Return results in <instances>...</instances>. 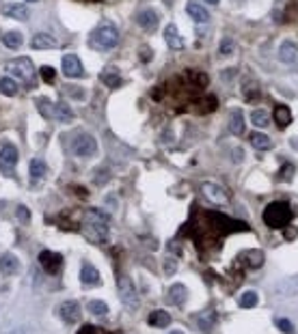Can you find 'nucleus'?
I'll return each instance as SVG.
<instances>
[{
    "instance_id": "f257e3e1",
    "label": "nucleus",
    "mask_w": 298,
    "mask_h": 334,
    "mask_svg": "<svg viewBox=\"0 0 298 334\" xmlns=\"http://www.w3.org/2000/svg\"><path fill=\"white\" fill-rule=\"evenodd\" d=\"M201 216H203V218H201L203 229H199V233L207 231L205 246H207V244H219L221 239H225V235H229V233L249 231L247 222L233 220V218H229V216H223V214H216V211H203Z\"/></svg>"
},
{
    "instance_id": "f03ea898",
    "label": "nucleus",
    "mask_w": 298,
    "mask_h": 334,
    "mask_svg": "<svg viewBox=\"0 0 298 334\" xmlns=\"http://www.w3.org/2000/svg\"><path fill=\"white\" fill-rule=\"evenodd\" d=\"M83 231L89 241L93 244H102L108 239V216L99 209H89L85 214V222H83Z\"/></svg>"
},
{
    "instance_id": "7ed1b4c3",
    "label": "nucleus",
    "mask_w": 298,
    "mask_h": 334,
    "mask_svg": "<svg viewBox=\"0 0 298 334\" xmlns=\"http://www.w3.org/2000/svg\"><path fill=\"white\" fill-rule=\"evenodd\" d=\"M119 43V31L111 24H102L89 35V46L99 52H108Z\"/></svg>"
},
{
    "instance_id": "20e7f679",
    "label": "nucleus",
    "mask_w": 298,
    "mask_h": 334,
    "mask_svg": "<svg viewBox=\"0 0 298 334\" xmlns=\"http://www.w3.org/2000/svg\"><path fill=\"white\" fill-rule=\"evenodd\" d=\"M294 214H292V207L283 203V201H277V203H270L266 209H264V222L273 229H283L292 222Z\"/></svg>"
},
{
    "instance_id": "39448f33",
    "label": "nucleus",
    "mask_w": 298,
    "mask_h": 334,
    "mask_svg": "<svg viewBox=\"0 0 298 334\" xmlns=\"http://www.w3.org/2000/svg\"><path fill=\"white\" fill-rule=\"evenodd\" d=\"M7 71L11 74L13 78L17 80H22V82L26 86H31L33 84V78H35V69H33V63L26 58V56H20V58H15L11 63H7Z\"/></svg>"
},
{
    "instance_id": "423d86ee",
    "label": "nucleus",
    "mask_w": 298,
    "mask_h": 334,
    "mask_svg": "<svg viewBox=\"0 0 298 334\" xmlns=\"http://www.w3.org/2000/svg\"><path fill=\"white\" fill-rule=\"evenodd\" d=\"M117 289H119V297L125 304V309L137 311L139 309V295H137V287L132 285L128 276H119L117 278Z\"/></svg>"
},
{
    "instance_id": "0eeeda50",
    "label": "nucleus",
    "mask_w": 298,
    "mask_h": 334,
    "mask_svg": "<svg viewBox=\"0 0 298 334\" xmlns=\"http://www.w3.org/2000/svg\"><path fill=\"white\" fill-rule=\"evenodd\" d=\"M97 151V142L91 134H78V136L71 140V153L78 158H91Z\"/></svg>"
},
{
    "instance_id": "6e6552de",
    "label": "nucleus",
    "mask_w": 298,
    "mask_h": 334,
    "mask_svg": "<svg viewBox=\"0 0 298 334\" xmlns=\"http://www.w3.org/2000/svg\"><path fill=\"white\" fill-rule=\"evenodd\" d=\"M201 192L205 194V198H210V201H212V203H216V205H227V203H229V192L225 190L223 186L214 184V181H207V184H203Z\"/></svg>"
},
{
    "instance_id": "1a4fd4ad",
    "label": "nucleus",
    "mask_w": 298,
    "mask_h": 334,
    "mask_svg": "<svg viewBox=\"0 0 298 334\" xmlns=\"http://www.w3.org/2000/svg\"><path fill=\"white\" fill-rule=\"evenodd\" d=\"M134 20H137V24L141 26L143 31H156V26L160 24V15L153 11V9H143V11H139L137 13V17H134Z\"/></svg>"
},
{
    "instance_id": "9d476101",
    "label": "nucleus",
    "mask_w": 298,
    "mask_h": 334,
    "mask_svg": "<svg viewBox=\"0 0 298 334\" xmlns=\"http://www.w3.org/2000/svg\"><path fill=\"white\" fill-rule=\"evenodd\" d=\"M39 263L41 267L46 269V272L50 274H57L61 265H63V257L59 255V252H52V250H43L41 255H39Z\"/></svg>"
},
{
    "instance_id": "9b49d317",
    "label": "nucleus",
    "mask_w": 298,
    "mask_h": 334,
    "mask_svg": "<svg viewBox=\"0 0 298 334\" xmlns=\"http://www.w3.org/2000/svg\"><path fill=\"white\" fill-rule=\"evenodd\" d=\"M63 74H65L67 78H80L85 74V67L83 63H80L78 56H74V54H65L63 56Z\"/></svg>"
},
{
    "instance_id": "f8f14e48",
    "label": "nucleus",
    "mask_w": 298,
    "mask_h": 334,
    "mask_svg": "<svg viewBox=\"0 0 298 334\" xmlns=\"http://www.w3.org/2000/svg\"><path fill=\"white\" fill-rule=\"evenodd\" d=\"M17 164V149L13 144H5L3 149H0V168L5 170V173H11Z\"/></svg>"
},
{
    "instance_id": "ddd939ff",
    "label": "nucleus",
    "mask_w": 298,
    "mask_h": 334,
    "mask_svg": "<svg viewBox=\"0 0 298 334\" xmlns=\"http://www.w3.org/2000/svg\"><path fill=\"white\" fill-rule=\"evenodd\" d=\"M0 272L5 276H13L20 272V259H17L13 252H5V255H0Z\"/></svg>"
},
{
    "instance_id": "4468645a",
    "label": "nucleus",
    "mask_w": 298,
    "mask_h": 334,
    "mask_svg": "<svg viewBox=\"0 0 298 334\" xmlns=\"http://www.w3.org/2000/svg\"><path fill=\"white\" fill-rule=\"evenodd\" d=\"M165 41L169 43V48H173V50H184L186 48V41H184L182 35H179L175 24H169L165 28Z\"/></svg>"
},
{
    "instance_id": "2eb2a0df",
    "label": "nucleus",
    "mask_w": 298,
    "mask_h": 334,
    "mask_svg": "<svg viewBox=\"0 0 298 334\" xmlns=\"http://www.w3.org/2000/svg\"><path fill=\"white\" fill-rule=\"evenodd\" d=\"M50 119H57V121H61V123H71V121L76 119V114L71 112V108L67 106V102H59V104L52 106Z\"/></svg>"
},
{
    "instance_id": "dca6fc26",
    "label": "nucleus",
    "mask_w": 298,
    "mask_h": 334,
    "mask_svg": "<svg viewBox=\"0 0 298 334\" xmlns=\"http://www.w3.org/2000/svg\"><path fill=\"white\" fill-rule=\"evenodd\" d=\"M279 60L285 63V65H292L298 60V46L294 41H283L281 48H279Z\"/></svg>"
},
{
    "instance_id": "f3484780",
    "label": "nucleus",
    "mask_w": 298,
    "mask_h": 334,
    "mask_svg": "<svg viewBox=\"0 0 298 334\" xmlns=\"http://www.w3.org/2000/svg\"><path fill=\"white\" fill-rule=\"evenodd\" d=\"M61 317L65 319L67 323H76L80 319V306H78V302H74V300L63 302V306H61Z\"/></svg>"
},
{
    "instance_id": "a211bd4d",
    "label": "nucleus",
    "mask_w": 298,
    "mask_h": 334,
    "mask_svg": "<svg viewBox=\"0 0 298 334\" xmlns=\"http://www.w3.org/2000/svg\"><path fill=\"white\" fill-rule=\"evenodd\" d=\"M186 297H188L186 285H182V283L171 285V289H169V302L171 304H173V306H182L186 302Z\"/></svg>"
},
{
    "instance_id": "6ab92c4d",
    "label": "nucleus",
    "mask_w": 298,
    "mask_h": 334,
    "mask_svg": "<svg viewBox=\"0 0 298 334\" xmlns=\"http://www.w3.org/2000/svg\"><path fill=\"white\" fill-rule=\"evenodd\" d=\"M80 281H83L85 287H97L99 285V272L91 263H85L83 269H80Z\"/></svg>"
},
{
    "instance_id": "aec40b11",
    "label": "nucleus",
    "mask_w": 298,
    "mask_h": 334,
    "mask_svg": "<svg viewBox=\"0 0 298 334\" xmlns=\"http://www.w3.org/2000/svg\"><path fill=\"white\" fill-rule=\"evenodd\" d=\"M186 82L191 84V88H195V91H203V88L210 84V78H207V74H203V71H188Z\"/></svg>"
},
{
    "instance_id": "412c9836",
    "label": "nucleus",
    "mask_w": 298,
    "mask_h": 334,
    "mask_svg": "<svg viewBox=\"0 0 298 334\" xmlns=\"http://www.w3.org/2000/svg\"><path fill=\"white\" fill-rule=\"evenodd\" d=\"M31 46L35 50H54V48H59V41L52 37V35H46V33H39V35H35L33 37V43Z\"/></svg>"
},
{
    "instance_id": "4be33fe9",
    "label": "nucleus",
    "mask_w": 298,
    "mask_h": 334,
    "mask_svg": "<svg viewBox=\"0 0 298 334\" xmlns=\"http://www.w3.org/2000/svg\"><path fill=\"white\" fill-rule=\"evenodd\" d=\"M240 261L245 263L247 267H251V269H257L261 263H264V252L261 250H245L240 255Z\"/></svg>"
},
{
    "instance_id": "5701e85b",
    "label": "nucleus",
    "mask_w": 298,
    "mask_h": 334,
    "mask_svg": "<svg viewBox=\"0 0 298 334\" xmlns=\"http://www.w3.org/2000/svg\"><path fill=\"white\" fill-rule=\"evenodd\" d=\"M3 13L7 17H13V20H29V9H26V5H20V3H11V5H5Z\"/></svg>"
},
{
    "instance_id": "b1692460",
    "label": "nucleus",
    "mask_w": 298,
    "mask_h": 334,
    "mask_svg": "<svg viewBox=\"0 0 298 334\" xmlns=\"http://www.w3.org/2000/svg\"><path fill=\"white\" fill-rule=\"evenodd\" d=\"M186 13L191 15L195 22H199V24L210 22V13H207V9H205L203 5H199V3H188V7H186Z\"/></svg>"
},
{
    "instance_id": "393cba45",
    "label": "nucleus",
    "mask_w": 298,
    "mask_h": 334,
    "mask_svg": "<svg viewBox=\"0 0 298 334\" xmlns=\"http://www.w3.org/2000/svg\"><path fill=\"white\" fill-rule=\"evenodd\" d=\"M29 173H31V181H33V184H39L41 179L46 177V173H48V166H46V162H43V160H39V158L31 160Z\"/></svg>"
},
{
    "instance_id": "a878e982",
    "label": "nucleus",
    "mask_w": 298,
    "mask_h": 334,
    "mask_svg": "<svg viewBox=\"0 0 298 334\" xmlns=\"http://www.w3.org/2000/svg\"><path fill=\"white\" fill-rule=\"evenodd\" d=\"M216 106H219V102H216L214 95H205V97H199L195 102V110L199 114H210L216 110Z\"/></svg>"
},
{
    "instance_id": "bb28decb",
    "label": "nucleus",
    "mask_w": 298,
    "mask_h": 334,
    "mask_svg": "<svg viewBox=\"0 0 298 334\" xmlns=\"http://www.w3.org/2000/svg\"><path fill=\"white\" fill-rule=\"evenodd\" d=\"M275 121L279 128H287V125L292 123V110L287 106H275Z\"/></svg>"
},
{
    "instance_id": "cd10ccee",
    "label": "nucleus",
    "mask_w": 298,
    "mask_h": 334,
    "mask_svg": "<svg viewBox=\"0 0 298 334\" xmlns=\"http://www.w3.org/2000/svg\"><path fill=\"white\" fill-rule=\"evenodd\" d=\"M229 130H231V134H236V136H242V134H245V116H242L240 110H233L231 112Z\"/></svg>"
},
{
    "instance_id": "c85d7f7f",
    "label": "nucleus",
    "mask_w": 298,
    "mask_h": 334,
    "mask_svg": "<svg viewBox=\"0 0 298 334\" xmlns=\"http://www.w3.org/2000/svg\"><path fill=\"white\" fill-rule=\"evenodd\" d=\"M171 323V315L167 311H153L149 315V326L153 328H167Z\"/></svg>"
},
{
    "instance_id": "c756f323",
    "label": "nucleus",
    "mask_w": 298,
    "mask_h": 334,
    "mask_svg": "<svg viewBox=\"0 0 298 334\" xmlns=\"http://www.w3.org/2000/svg\"><path fill=\"white\" fill-rule=\"evenodd\" d=\"M3 43L9 48V50H17V48H22V43H24V37H22V33H5L3 35Z\"/></svg>"
},
{
    "instance_id": "7c9ffc66",
    "label": "nucleus",
    "mask_w": 298,
    "mask_h": 334,
    "mask_svg": "<svg viewBox=\"0 0 298 334\" xmlns=\"http://www.w3.org/2000/svg\"><path fill=\"white\" fill-rule=\"evenodd\" d=\"M251 144H253V147H255L257 151H268L270 147H273V140H270L266 134L255 132V134H251Z\"/></svg>"
},
{
    "instance_id": "2f4dec72",
    "label": "nucleus",
    "mask_w": 298,
    "mask_h": 334,
    "mask_svg": "<svg viewBox=\"0 0 298 334\" xmlns=\"http://www.w3.org/2000/svg\"><path fill=\"white\" fill-rule=\"evenodd\" d=\"M102 82H104L108 88L121 86V76H119V71H117V69H106L104 74H102Z\"/></svg>"
},
{
    "instance_id": "473e14b6",
    "label": "nucleus",
    "mask_w": 298,
    "mask_h": 334,
    "mask_svg": "<svg viewBox=\"0 0 298 334\" xmlns=\"http://www.w3.org/2000/svg\"><path fill=\"white\" fill-rule=\"evenodd\" d=\"M259 302V295L255 291H247V293H242L240 295V309H253V306H257Z\"/></svg>"
},
{
    "instance_id": "72a5a7b5",
    "label": "nucleus",
    "mask_w": 298,
    "mask_h": 334,
    "mask_svg": "<svg viewBox=\"0 0 298 334\" xmlns=\"http://www.w3.org/2000/svg\"><path fill=\"white\" fill-rule=\"evenodd\" d=\"M0 93L3 95H15L17 93V82L13 78H0Z\"/></svg>"
},
{
    "instance_id": "f704fd0d",
    "label": "nucleus",
    "mask_w": 298,
    "mask_h": 334,
    "mask_svg": "<svg viewBox=\"0 0 298 334\" xmlns=\"http://www.w3.org/2000/svg\"><path fill=\"white\" fill-rule=\"evenodd\" d=\"M251 121L257 125V128H266V125L270 123V116L266 110H255V112H251Z\"/></svg>"
},
{
    "instance_id": "c9c22d12",
    "label": "nucleus",
    "mask_w": 298,
    "mask_h": 334,
    "mask_svg": "<svg viewBox=\"0 0 298 334\" xmlns=\"http://www.w3.org/2000/svg\"><path fill=\"white\" fill-rule=\"evenodd\" d=\"M89 311H91L93 315H106L108 313V304L102 302V300H91V302H89Z\"/></svg>"
},
{
    "instance_id": "e433bc0d",
    "label": "nucleus",
    "mask_w": 298,
    "mask_h": 334,
    "mask_svg": "<svg viewBox=\"0 0 298 334\" xmlns=\"http://www.w3.org/2000/svg\"><path fill=\"white\" fill-rule=\"evenodd\" d=\"M39 74H41V78H43V82H48V84H52L54 80H57V69H54V67L43 65V67L39 69Z\"/></svg>"
},
{
    "instance_id": "4c0bfd02",
    "label": "nucleus",
    "mask_w": 298,
    "mask_h": 334,
    "mask_svg": "<svg viewBox=\"0 0 298 334\" xmlns=\"http://www.w3.org/2000/svg\"><path fill=\"white\" fill-rule=\"evenodd\" d=\"M275 323H277V328L281 330V332H285V334H292V332H294V326H292V321H290V319L279 317V319H275Z\"/></svg>"
},
{
    "instance_id": "58836bf2",
    "label": "nucleus",
    "mask_w": 298,
    "mask_h": 334,
    "mask_svg": "<svg viewBox=\"0 0 298 334\" xmlns=\"http://www.w3.org/2000/svg\"><path fill=\"white\" fill-rule=\"evenodd\" d=\"M199 326H201V330H210V328L214 326V313L201 315V319H199Z\"/></svg>"
},
{
    "instance_id": "ea45409f",
    "label": "nucleus",
    "mask_w": 298,
    "mask_h": 334,
    "mask_svg": "<svg viewBox=\"0 0 298 334\" xmlns=\"http://www.w3.org/2000/svg\"><path fill=\"white\" fill-rule=\"evenodd\" d=\"M292 177H294V166L292 164H285L281 168V173H279V179H281V181H290Z\"/></svg>"
},
{
    "instance_id": "a19ab883",
    "label": "nucleus",
    "mask_w": 298,
    "mask_h": 334,
    "mask_svg": "<svg viewBox=\"0 0 298 334\" xmlns=\"http://www.w3.org/2000/svg\"><path fill=\"white\" fill-rule=\"evenodd\" d=\"M15 214H17V220H20L22 224H26V222L31 220V211L26 209L24 205H20V207H17V211H15Z\"/></svg>"
},
{
    "instance_id": "79ce46f5",
    "label": "nucleus",
    "mask_w": 298,
    "mask_h": 334,
    "mask_svg": "<svg viewBox=\"0 0 298 334\" xmlns=\"http://www.w3.org/2000/svg\"><path fill=\"white\" fill-rule=\"evenodd\" d=\"M233 48H236V46H233V39H223L221 41V54H225V56H227V54H231L233 52Z\"/></svg>"
},
{
    "instance_id": "37998d69",
    "label": "nucleus",
    "mask_w": 298,
    "mask_h": 334,
    "mask_svg": "<svg viewBox=\"0 0 298 334\" xmlns=\"http://www.w3.org/2000/svg\"><path fill=\"white\" fill-rule=\"evenodd\" d=\"M165 272H167V274H175V272H177L175 259H167V261H165Z\"/></svg>"
},
{
    "instance_id": "c03bdc74",
    "label": "nucleus",
    "mask_w": 298,
    "mask_h": 334,
    "mask_svg": "<svg viewBox=\"0 0 298 334\" xmlns=\"http://www.w3.org/2000/svg\"><path fill=\"white\" fill-rule=\"evenodd\" d=\"M292 283H298V278H294V281H290V283H285V285H292ZM279 291L281 293H298V287H279Z\"/></svg>"
},
{
    "instance_id": "a18cd8bd",
    "label": "nucleus",
    "mask_w": 298,
    "mask_h": 334,
    "mask_svg": "<svg viewBox=\"0 0 298 334\" xmlns=\"http://www.w3.org/2000/svg\"><path fill=\"white\" fill-rule=\"evenodd\" d=\"M78 334H106V332H104V330H99V328H93V326H85Z\"/></svg>"
},
{
    "instance_id": "49530a36",
    "label": "nucleus",
    "mask_w": 298,
    "mask_h": 334,
    "mask_svg": "<svg viewBox=\"0 0 298 334\" xmlns=\"http://www.w3.org/2000/svg\"><path fill=\"white\" fill-rule=\"evenodd\" d=\"M296 237V229H287V239H294Z\"/></svg>"
},
{
    "instance_id": "de8ad7c7",
    "label": "nucleus",
    "mask_w": 298,
    "mask_h": 334,
    "mask_svg": "<svg viewBox=\"0 0 298 334\" xmlns=\"http://www.w3.org/2000/svg\"><path fill=\"white\" fill-rule=\"evenodd\" d=\"M205 3H210V5H216V3H219V0H205Z\"/></svg>"
},
{
    "instance_id": "09e8293b",
    "label": "nucleus",
    "mask_w": 298,
    "mask_h": 334,
    "mask_svg": "<svg viewBox=\"0 0 298 334\" xmlns=\"http://www.w3.org/2000/svg\"><path fill=\"white\" fill-rule=\"evenodd\" d=\"M85 3H99V0H85Z\"/></svg>"
},
{
    "instance_id": "8fccbe9b",
    "label": "nucleus",
    "mask_w": 298,
    "mask_h": 334,
    "mask_svg": "<svg viewBox=\"0 0 298 334\" xmlns=\"http://www.w3.org/2000/svg\"><path fill=\"white\" fill-rule=\"evenodd\" d=\"M171 334H184V332H179V330H175V332H171Z\"/></svg>"
},
{
    "instance_id": "3c124183",
    "label": "nucleus",
    "mask_w": 298,
    "mask_h": 334,
    "mask_svg": "<svg viewBox=\"0 0 298 334\" xmlns=\"http://www.w3.org/2000/svg\"><path fill=\"white\" fill-rule=\"evenodd\" d=\"M26 3H37V0H26Z\"/></svg>"
}]
</instances>
